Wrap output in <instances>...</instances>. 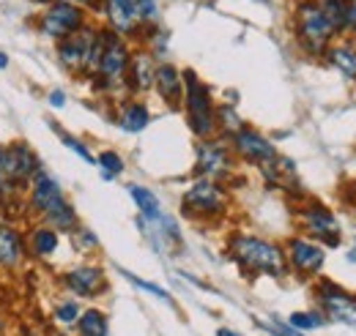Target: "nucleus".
I'll return each mask as SVG.
<instances>
[{
  "label": "nucleus",
  "mask_w": 356,
  "mask_h": 336,
  "mask_svg": "<svg viewBox=\"0 0 356 336\" xmlns=\"http://www.w3.org/2000/svg\"><path fill=\"white\" fill-rule=\"evenodd\" d=\"M154 83L159 87L162 99L176 107L178 99H181V74H178L176 69H173V66H159L156 74H154Z\"/></svg>",
  "instance_id": "nucleus-18"
},
{
  "label": "nucleus",
  "mask_w": 356,
  "mask_h": 336,
  "mask_svg": "<svg viewBox=\"0 0 356 336\" xmlns=\"http://www.w3.org/2000/svg\"><path fill=\"white\" fill-rule=\"evenodd\" d=\"M348 8H351V3H348V0H326V3L321 6V11L326 14V19L332 22V28H334V31L348 25Z\"/></svg>",
  "instance_id": "nucleus-25"
},
{
  "label": "nucleus",
  "mask_w": 356,
  "mask_h": 336,
  "mask_svg": "<svg viewBox=\"0 0 356 336\" xmlns=\"http://www.w3.org/2000/svg\"><path fill=\"white\" fill-rule=\"evenodd\" d=\"M63 142H66V145H69V148H72L74 153H80V156H83V159H86L88 165H96V159L90 156V151L86 148V145H83V142H77L74 137H63Z\"/></svg>",
  "instance_id": "nucleus-33"
},
{
  "label": "nucleus",
  "mask_w": 356,
  "mask_h": 336,
  "mask_svg": "<svg viewBox=\"0 0 356 336\" xmlns=\"http://www.w3.org/2000/svg\"><path fill=\"white\" fill-rule=\"evenodd\" d=\"M217 336H238V334H236V331H230V328H220Z\"/></svg>",
  "instance_id": "nucleus-37"
},
{
  "label": "nucleus",
  "mask_w": 356,
  "mask_h": 336,
  "mask_svg": "<svg viewBox=\"0 0 356 336\" xmlns=\"http://www.w3.org/2000/svg\"><path fill=\"white\" fill-rule=\"evenodd\" d=\"M348 25H354L356 28V0L351 3V8H348Z\"/></svg>",
  "instance_id": "nucleus-36"
},
{
  "label": "nucleus",
  "mask_w": 356,
  "mask_h": 336,
  "mask_svg": "<svg viewBox=\"0 0 356 336\" xmlns=\"http://www.w3.org/2000/svg\"><path fill=\"white\" fill-rule=\"evenodd\" d=\"M22 238L14 227L0 224V265L3 268H14L22 260Z\"/></svg>",
  "instance_id": "nucleus-15"
},
{
  "label": "nucleus",
  "mask_w": 356,
  "mask_h": 336,
  "mask_svg": "<svg viewBox=\"0 0 356 336\" xmlns=\"http://www.w3.org/2000/svg\"><path fill=\"white\" fill-rule=\"evenodd\" d=\"M148 110L143 107V104H129V107H124V112H121V126L127 128V131H143V128L148 126Z\"/></svg>",
  "instance_id": "nucleus-26"
},
{
  "label": "nucleus",
  "mask_w": 356,
  "mask_h": 336,
  "mask_svg": "<svg viewBox=\"0 0 356 336\" xmlns=\"http://www.w3.org/2000/svg\"><path fill=\"white\" fill-rule=\"evenodd\" d=\"M184 205L195 213H217L225 208V192L214 183V180H197L186 197H184Z\"/></svg>",
  "instance_id": "nucleus-7"
},
{
  "label": "nucleus",
  "mask_w": 356,
  "mask_h": 336,
  "mask_svg": "<svg viewBox=\"0 0 356 336\" xmlns=\"http://www.w3.org/2000/svg\"><path fill=\"white\" fill-rule=\"evenodd\" d=\"M154 74H156V69H154V63H151V58H148V55H137V58L132 60V83H134L137 90L151 87Z\"/></svg>",
  "instance_id": "nucleus-23"
},
{
  "label": "nucleus",
  "mask_w": 356,
  "mask_h": 336,
  "mask_svg": "<svg viewBox=\"0 0 356 336\" xmlns=\"http://www.w3.org/2000/svg\"><path fill=\"white\" fill-rule=\"evenodd\" d=\"M129 194H132V200L137 203V208L143 210V216L145 219H159L162 216V210H159V200H156V194L151 192V189H145V186H129Z\"/></svg>",
  "instance_id": "nucleus-22"
},
{
  "label": "nucleus",
  "mask_w": 356,
  "mask_h": 336,
  "mask_svg": "<svg viewBox=\"0 0 356 336\" xmlns=\"http://www.w3.org/2000/svg\"><path fill=\"white\" fill-rule=\"evenodd\" d=\"M233 145H236V151H238L244 159L258 162V165H264V162L277 156L274 145L268 142L266 137H261V134H255V131H250V128L236 131V134H233Z\"/></svg>",
  "instance_id": "nucleus-9"
},
{
  "label": "nucleus",
  "mask_w": 356,
  "mask_h": 336,
  "mask_svg": "<svg viewBox=\"0 0 356 336\" xmlns=\"http://www.w3.org/2000/svg\"><path fill=\"white\" fill-rule=\"evenodd\" d=\"M44 219L49 227H55V230H74L77 227V213L74 208L60 197V200H55L49 208L44 210Z\"/></svg>",
  "instance_id": "nucleus-19"
},
{
  "label": "nucleus",
  "mask_w": 356,
  "mask_h": 336,
  "mask_svg": "<svg viewBox=\"0 0 356 336\" xmlns=\"http://www.w3.org/2000/svg\"><path fill=\"white\" fill-rule=\"evenodd\" d=\"M291 262L302 274H315L323 265V249L305 238H293L291 241Z\"/></svg>",
  "instance_id": "nucleus-11"
},
{
  "label": "nucleus",
  "mask_w": 356,
  "mask_h": 336,
  "mask_svg": "<svg viewBox=\"0 0 356 336\" xmlns=\"http://www.w3.org/2000/svg\"><path fill=\"white\" fill-rule=\"evenodd\" d=\"M181 80L186 83V110H189V126L197 137H209L214 131L217 115L211 107V96L206 90V85L195 77V72H184Z\"/></svg>",
  "instance_id": "nucleus-2"
},
{
  "label": "nucleus",
  "mask_w": 356,
  "mask_h": 336,
  "mask_svg": "<svg viewBox=\"0 0 356 336\" xmlns=\"http://www.w3.org/2000/svg\"><path fill=\"white\" fill-rule=\"evenodd\" d=\"M77 328H80V336H107L110 334V328H107V317H104V312H99V309L83 312L80 320H77Z\"/></svg>",
  "instance_id": "nucleus-21"
},
{
  "label": "nucleus",
  "mask_w": 356,
  "mask_h": 336,
  "mask_svg": "<svg viewBox=\"0 0 356 336\" xmlns=\"http://www.w3.org/2000/svg\"><path fill=\"white\" fill-rule=\"evenodd\" d=\"M93 33H72L69 39L58 44V60L69 69V72H80L88 66L90 44H93Z\"/></svg>",
  "instance_id": "nucleus-8"
},
{
  "label": "nucleus",
  "mask_w": 356,
  "mask_h": 336,
  "mask_svg": "<svg viewBox=\"0 0 356 336\" xmlns=\"http://www.w3.org/2000/svg\"><path fill=\"white\" fill-rule=\"evenodd\" d=\"M36 175V153L31 151V145L25 142H14L8 148H3V178L22 183L31 180Z\"/></svg>",
  "instance_id": "nucleus-4"
},
{
  "label": "nucleus",
  "mask_w": 356,
  "mask_h": 336,
  "mask_svg": "<svg viewBox=\"0 0 356 336\" xmlns=\"http://www.w3.org/2000/svg\"><path fill=\"white\" fill-rule=\"evenodd\" d=\"M80 303L77 301H66V303H60V306H55V320L58 323H63V326H69V323H77L80 320Z\"/></svg>",
  "instance_id": "nucleus-30"
},
{
  "label": "nucleus",
  "mask_w": 356,
  "mask_h": 336,
  "mask_svg": "<svg viewBox=\"0 0 356 336\" xmlns=\"http://www.w3.org/2000/svg\"><path fill=\"white\" fill-rule=\"evenodd\" d=\"M233 257L244 268L258 271V274H268V276H282L285 274V257H282V252L274 244L252 238V235L233 238Z\"/></svg>",
  "instance_id": "nucleus-1"
},
{
  "label": "nucleus",
  "mask_w": 356,
  "mask_h": 336,
  "mask_svg": "<svg viewBox=\"0 0 356 336\" xmlns=\"http://www.w3.org/2000/svg\"><path fill=\"white\" fill-rule=\"evenodd\" d=\"M83 25V11L74 6V3H52L44 11L39 28L42 33L49 36V39H69L72 33H77V28Z\"/></svg>",
  "instance_id": "nucleus-3"
},
{
  "label": "nucleus",
  "mask_w": 356,
  "mask_h": 336,
  "mask_svg": "<svg viewBox=\"0 0 356 336\" xmlns=\"http://www.w3.org/2000/svg\"><path fill=\"white\" fill-rule=\"evenodd\" d=\"M102 60H99V72L107 77V80H121L127 74V66H129V49L127 44L118 39V33H102Z\"/></svg>",
  "instance_id": "nucleus-6"
},
{
  "label": "nucleus",
  "mask_w": 356,
  "mask_h": 336,
  "mask_svg": "<svg viewBox=\"0 0 356 336\" xmlns=\"http://www.w3.org/2000/svg\"><path fill=\"white\" fill-rule=\"evenodd\" d=\"M227 169V153H225L222 145L217 142H209L200 148V156H197V172L200 175H220Z\"/></svg>",
  "instance_id": "nucleus-17"
},
{
  "label": "nucleus",
  "mask_w": 356,
  "mask_h": 336,
  "mask_svg": "<svg viewBox=\"0 0 356 336\" xmlns=\"http://www.w3.org/2000/svg\"><path fill=\"white\" fill-rule=\"evenodd\" d=\"M129 279H132V282L137 285V287H140V290H148V293L156 295V298H165V301H170V295L165 293L162 287H156V285H151V282H143V279H137V276H129Z\"/></svg>",
  "instance_id": "nucleus-34"
},
{
  "label": "nucleus",
  "mask_w": 356,
  "mask_h": 336,
  "mask_svg": "<svg viewBox=\"0 0 356 336\" xmlns=\"http://www.w3.org/2000/svg\"><path fill=\"white\" fill-rule=\"evenodd\" d=\"M63 282H66V287H69L72 293L83 295V298H90V295L99 293V287L104 285V274H102V268L80 265V268L69 271V274L63 276Z\"/></svg>",
  "instance_id": "nucleus-10"
},
{
  "label": "nucleus",
  "mask_w": 356,
  "mask_h": 336,
  "mask_svg": "<svg viewBox=\"0 0 356 336\" xmlns=\"http://www.w3.org/2000/svg\"><path fill=\"white\" fill-rule=\"evenodd\" d=\"M6 66H8V55L0 52V69H6Z\"/></svg>",
  "instance_id": "nucleus-38"
},
{
  "label": "nucleus",
  "mask_w": 356,
  "mask_h": 336,
  "mask_svg": "<svg viewBox=\"0 0 356 336\" xmlns=\"http://www.w3.org/2000/svg\"><path fill=\"white\" fill-rule=\"evenodd\" d=\"M55 200H60V186L52 175L47 172H36L33 175V192H31V208H36L39 213H44Z\"/></svg>",
  "instance_id": "nucleus-12"
},
{
  "label": "nucleus",
  "mask_w": 356,
  "mask_h": 336,
  "mask_svg": "<svg viewBox=\"0 0 356 336\" xmlns=\"http://www.w3.org/2000/svg\"><path fill=\"white\" fill-rule=\"evenodd\" d=\"M96 165L104 169V178H113V175L124 172V159H121L115 151H104V153H99Z\"/></svg>",
  "instance_id": "nucleus-28"
},
{
  "label": "nucleus",
  "mask_w": 356,
  "mask_h": 336,
  "mask_svg": "<svg viewBox=\"0 0 356 336\" xmlns=\"http://www.w3.org/2000/svg\"><path fill=\"white\" fill-rule=\"evenodd\" d=\"M261 167H264V175H266L271 183H277V186H291V183H296V169H293V165H291L288 159L274 156V159L264 162Z\"/></svg>",
  "instance_id": "nucleus-20"
},
{
  "label": "nucleus",
  "mask_w": 356,
  "mask_h": 336,
  "mask_svg": "<svg viewBox=\"0 0 356 336\" xmlns=\"http://www.w3.org/2000/svg\"><path fill=\"white\" fill-rule=\"evenodd\" d=\"M305 224H307V230L315 233V235H321L323 241H329L332 246L337 244V221L326 213L323 208H310L305 213Z\"/></svg>",
  "instance_id": "nucleus-16"
},
{
  "label": "nucleus",
  "mask_w": 356,
  "mask_h": 336,
  "mask_svg": "<svg viewBox=\"0 0 356 336\" xmlns=\"http://www.w3.org/2000/svg\"><path fill=\"white\" fill-rule=\"evenodd\" d=\"M323 326V317L312 314V312H296L291 314V328L296 331H310V328H321Z\"/></svg>",
  "instance_id": "nucleus-29"
},
{
  "label": "nucleus",
  "mask_w": 356,
  "mask_h": 336,
  "mask_svg": "<svg viewBox=\"0 0 356 336\" xmlns=\"http://www.w3.org/2000/svg\"><path fill=\"white\" fill-rule=\"evenodd\" d=\"M214 115H220V124H222L225 128H230L233 134H236V131H241V121H238L236 110H230V107H220V112H214Z\"/></svg>",
  "instance_id": "nucleus-31"
},
{
  "label": "nucleus",
  "mask_w": 356,
  "mask_h": 336,
  "mask_svg": "<svg viewBox=\"0 0 356 336\" xmlns=\"http://www.w3.org/2000/svg\"><path fill=\"white\" fill-rule=\"evenodd\" d=\"M58 244H60V238H58V230H52V227H39L33 233V238H31V246H33V252L39 254V257L52 254L58 249Z\"/></svg>",
  "instance_id": "nucleus-24"
},
{
  "label": "nucleus",
  "mask_w": 356,
  "mask_h": 336,
  "mask_svg": "<svg viewBox=\"0 0 356 336\" xmlns=\"http://www.w3.org/2000/svg\"><path fill=\"white\" fill-rule=\"evenodd\" d=\"M49 104H52V107H63V104H66L63 90H52V93H49Z\"/></svg>",
  "instance_id": "nucleus-35"
},
{
  "label": "nucleus",
  "mask_w": 356,
  "mask_h": 336,
  "mask_svg": "<svg viewBox=\"0 0 356 336\" xmlns=\"http://www.w3.org/2000/svg\"><path fill=\"white\" fill-rule=\"evenodd\" d=\"M332 60H334V66H337L340 72H346L348 77H354L356 80V52L354 49H348V47H337V49H332Z\"/></svg>",
  "instance_id": "nucleus-27"
},
{
  "label": "nucleus",
  "mask_w": 356,
  "mask_h": 336,
  "mask_svg": "<svg viewBox=\"0 0 356 336\" xmlns=\"http://www.w3.org/2000/svg\"><path fill=\"white\" fill-rule=\"evenodd\" d=\"M299 31H302L305 42L310 44L312 49H321L326 44V39L334 33L332 22L326 19L321 6H315V3H307V6L299 8Z\"/></svg>",
  "instance_id": "nucleus-5"
},
{
  "label": "nucleus",
  "mask_w": 356,
  "mask_h": 336,
  "mask_svg": "<svg viewBox=\"0 0 356 336\" xmlns=\"http://www.w3.org/2000/svg\"><path fill=\"white\" fill-rule=\"evenodd\" d=\"M107 17H110L115 33H129L134 22L140 19L134 0H107Z\"/></svg>",
  "instance_id": "nucleus-14"
},
{
  "label": "nucleus",
  "mask_w": 356,
  "mask_h": 336,
  "mask_svg": "<svg viewBox=\"0 0 356 336\" xmlns=\"http://www.w3.org/2000/svg\"><path fill=\"white\" fill-rule=\"evenodd\" d=\"M134 6H137V17H140V19L156 17V3H154V0H134Z\"/></svg>",
  "instance_id": "nucleus-32"
},
{
  "label": "nucleus",
  "mask_w": 356,
  "mask_h": 336,
  "mask_svg": "<svg viewBox=\"0 0 356 336\" xmlns=\"http://www.w3.org/2000/svg\"><path fill=\"white\" fill-rule=\"evenodd\" d=\"M323 306H326V312L334 320H340V323H356V298H351L348 293H343V290L326 293L323 290Z\"/></svg>",
  "instance_id": "nucleus-13"
}]
</instances>
